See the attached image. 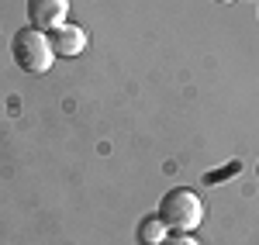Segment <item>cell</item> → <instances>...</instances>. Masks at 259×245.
I'll list each match as a JSON object with an SVG mask.
<instances>
[{"mask_svg":"<svg viewBox=\"0 0 259 245\" xmlns=\"http://www.w3.org/2000/svg\"><path fill=\"white\" fill-rule=\"evenodd\" d=\"M159 214L169 231H197L200 221H204V204L194 190L187 186H173L159 197Z\"/></svg>","mask_w":259,"mask_h":245,"instance_id":"6da1fadb","label":"cell"},{"mask_svg":"<svg viewBox=\"0 0 259 245\" xmlns=\"http://www.w3.org/2000/svg\"><path fill=\"white\" fill-rule=\"evenodd\" d=\"M214 4H232V0H214Z\"/></svg>","mask_w":259,"mask_h":245,"instance_id":"ba28073f","label":"cell"},{"mask_svg":"<svg viewBox=\"0 0 259 245\" xmlns=\"http://www.w3.org/2000/svg\"><path fill=\"white\" fill-rule=\"evenodd\" d=\"M166 235H169V228H166V221H162L159 214H149L139 225V242L142 245H162Z\"/></svg>","mask_w":259,"mask_h":245,"instance_id":"5b68a950","label":"cell"},{"mask_svg":"<svg viewBox=\"0 0 259 245\" xmlns=\"http://www.w3.org/2000/svg\"><path fill=\"white\" fill-rule=\"evenodd\" d=\"M83 48H87V31H83L80 24H59L56 31H52V52L62 56V59H73V56H80Z\"/></svg>","mask_w":259,"mask_h":245,"instance_id":"277c9868","label":"cell"},{"mask_svg":"<svg viewBox=\"0 0 259 245\" xmlns=\"http://www.w3.org/2000/svg\"><path fill=\"white\" fill-rule=\"evenodd\" d=\"M162 245H200V242L194 238V235H190V231H169Z\"/></svg>","mask_w":259,"mask_h":245,"instance_id":"52a82bcc","label":"cell"},{"mask_svg":"<svg viewBox=\"0 0 259 245\" xmlns=\"http://www.w3.org/2000/svg\"><path fill=\"white\" fill-rule=\"evenodd\" d=\"M256 176H259V163H256Z\"/></svg>","mask_w":259,"mask_h":245,"instance_id":"9c48e42d","label":"cell"},{"mask_svg":"<svg viewBox=\"0 0 259 245\" xmlns=\"http://www.w3.org/2000/svg\"><path fill=\"white\" fill-rule=\"evenodd\" d=\"M66 14H69V0H28V21L45 35L66 24Z\"/></svg>","mask_w":259,"mask_h":245,"instance_id":"3957f363","label":"cell"},{"mask_svg":"<svg viewBox=\"0 0 259 245\" xmlns=\"http://www.w3.org/2000/svg\"><path fill=\"white\" fill-rule=\"evenodd\" d=\"M11 56L18 62L24 73H31V76H41V73H49L52 69V59H56V52H52V38L38 31V28H21L18 35L11 38Z\"/></svg>","mask_w":259,"mask_h":245,"instance_id":"7a4b0ae2","label":"cell"},{"mask_svg":"<svg viewBox=\"0 0 259 245\" xmlns=\"http://www.w3.org/2000/svg\"><path fill=\"white\" fill-rule=\"evenodd\" d=\"M235 173H242V163H228L225 169H211V173H204V183L214 186V183H225L228 176H235Z\"/></svg>","mask_w":259,"mask_h":245,"instance_id":"8992f818","label":"cell"}]
</instances>
